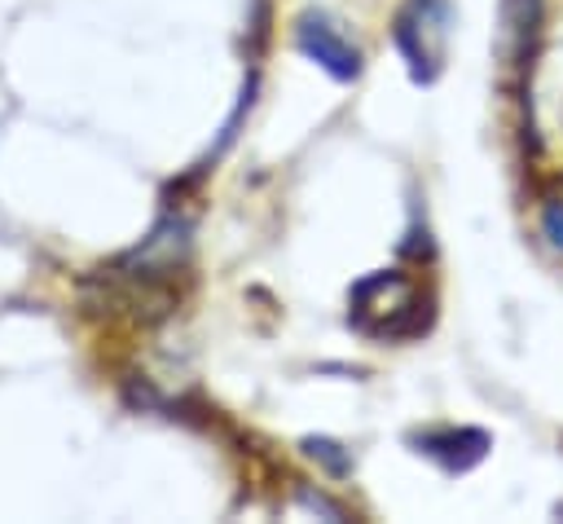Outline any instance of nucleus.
Here are the masks:
<instances>
[{
  "label": "nucleus",
  "mask_w": 563,
  "mask_h": 524,
  "mask_svg": "<svg viewBox=\"0 0 563 524\" xmlns=\"http://www.w3.org/2000/svg\"><path fill=\"white\" fill-rule=\"evenodd\" d=\"M347 326L374 343H405L431 330V291L405 269H374L347 291Z\"/></svg>",
  "instance_id": "f257e3e1"
},
{
  "label": "nucleus",
  "mask_w": 563,
  "mask_h": 524,
  "mask_svg": "<svg viewBox=\"0 0 563 524\" xmlns=\"http://www.w3.org/2000/svg\"><path fill=\"white\" fill-rule=\"evenodd\" d=\"M457 9L453 0H400L391 18V44L409 70L413 84H435L444 62H449V40H453Z\"/></svg>",
  "instance_id": "f03ea898"
},
{
  "label": "nucleus",
  "mask_w": 563,
  "mask_h": 524,
  "mask_svg": "<svg viewBox=\"0 0 563 524\" xmlns=\"http://www.w3.org/2000/svg\"><path fill=\"white\" fill-rule=\"evenodd\" d=\"M295 48L308 57V62H317L330 79H339V84H352L361 70H365V57H361V48L352 44V35L330 18V13H321V9H303L299 18H295Z\"/></svg>",
  "instance_id": "7ed1b4c3"
},
{
  "label": "nucleus",
  "mask_w": 563,
  "mask_h": 524,
  "mask_svg": "<svg viewBox=\"0 0 563 524\" xmlns=\"http://www.w3.org/2000/svg\"><path fill=\"white\" fill-rule=\"evenodd\" d=\"M185 255H189V225L180 216H167L150 229V238L136 251H128L119 260V269L128 277H163V273H176L185 264Z\"/></svg>",
  "instance_id": "20e7f679"
},
{
  "label": "nucleus",
  "mask_w": 563,
  "mask_h": 524,
  "mask_svg": "<svg viewBox=\"0 0 563 524\" xmlns=\"http://www.w3.org/2000/svg\"><path fill=\"white\" fill-rule=\"evenodd\" d=\"M409 445H413V454L431 458V462L444 467L449 476L471 471V467L484 462V454L493 449V440H488L484 427H427V432H413Z\"/></svg>",
  "instance_id": "39448f33"
},
{
  "label": "nucleus",
  "mask_w": 563,
  "mask_h": 524,
  "mask_svg": "<svg viewBox=\"0 0 563 524\" xmlns=\"http://www.w3.org/2000/svg\"><path fill=\"white\" fill-rule=\"evenodd\" d=\"M541 22V0H501V35H497V53L506 66H523L532 35Z\"/></svg>",
  "instance_id": "423d86ee"
},
{
  "label": "nucleus",
  "mask_w": 563,
  "mask_h": 524,
  "mask_svg": "<svg viewBox=\"0 0 563 524\" xmlns=\"http://www.w3.org/2000/svg\"><path fill=\"white\" fill-rule=\"evenodd\" d=\"M303 454H308L312 462H321L330 476H347V471H352V454H343V445L330 440V436H308V440H303Z\"/></svg>",
  "instance_id": "0eeeda50"
},
{
  "label": "nucleus",
  "mask_w": 563,
  "mask_h": 524,
  "mask_svg": "<svg viewBox=\"0 0 563 524\" xmlns=\"http://www.w3.org/2000/svg\"><path fill=\"white\" fill-rule=\"evenodd\" d=\"M541 229H545L550 247L563 251V203H545V207H541Z\"/></svg>",
  "instance_id": "6e6552de"
},
{
  "label": "nucleus",
  "mask_w": 563,
  "mask_h": 524,
  "mask_svg": "<svg viewBox=\"0 0 563 524\" xmlns=\"http://www.w3.org/2000/svg\"><path fill=\"white\" fill-rule=\"evenodd\" d=\"M299 502H303L308 511H321V515H330V520H347V511H343L339 502L321 498V493H308V489H299Z\"/></svg>",
  "instance_id": "1a4fd4ad"
}]
</instances>
